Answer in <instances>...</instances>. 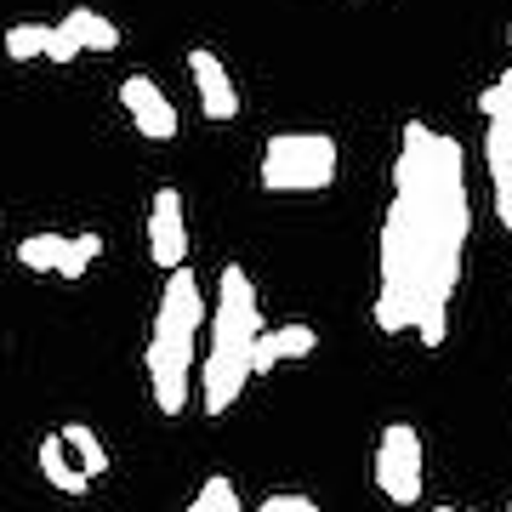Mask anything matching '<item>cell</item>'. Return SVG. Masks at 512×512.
I'll use <instances>...</instances> for the list:
<instances>
[{
    "label": "cell",
    "instance_id": "obj_10",
    "mask_svg": "<svg viewBox=\"0 0 512 512\" xmlns=\"http://www.w3.org/2000/svg\"><path fill=\"white\" fill-rule=\"evenodd\" d=\"M319 348V330L313 325H262V336L251 342V376H268L274 365H285V359H308V353Z\"/></svg>",
    "mask_w": 512,
    "mask_h": 512
},
{
    "label": "cell",
    "instance_id": "obj_2",
    "mask_svg": "<svg viewBox=\"0 0 512 512\" xmlns=\"http://www.w3.org/2000/svg\"><path fill=\"white\" fill-rule=\"evenodd\" d=\"M262 336V302H256L251 274L228 262L217 279V302L205 313V353H200V404L205 416L234 410L251 376V342Z\"/></svg>",
    "mask_w": 512,
    "mask_h": 512
},
{
    "label": "cell",
    "instance_id": "obj_4",
    "mask_svg": "<svg viewBox=\"0 0 512 512\" xmlns=\"http://www.w3.org/2000/svg\"><path fill=\"white\" fill-rule=\"evenodd\" d=\"M342 171V148L325 131H274L262 143V165H256V183L268 194H319L336 183Z\"/></svg>",
    "mask_w": 512,
    "mask_h": 512
},
{
    "label": "cell",
    "instance_id": "obj_20",
    "mask_svg": "<svg viewBox=\"0 0 512 512\" xmlns=\"http://www.w3.org/2000/svg\"><path fill=\"white\" fill-rule=\"evenodd\" d=\"M256 512H325V507H319L313 495H268Z\"/></svg>",
    "mask_w": 512,
    "mask_h": 512
},
{
    "label": "cell",
    "instance_id": "obj_3",
    "mask_svg": "<svg viewBox=\"0 0 512 512\" xmlns=\"http://www.w3.org/2000/svg\"><path fill=\"white\" fill-rule=\"evenodd\" d=\"M205 302L194 268H165V291L160 308H154V325H148V393H154V410L160 416H183L188 399H194V342L205 330Z\"/></svg>",
    "mask_w": 512,
    "mask_h": 512
},
{
    "label": "cell",
    "instance_id": "obj_21",
    "mask_svg": "<svg viewBox=\"0 0 512 512\" xmlns=\"http://www.w3.org/2000/svg\"><path fill=\"white\" fill-rule=\"evenodd\" d=\"M427 512H456V507H427Z\"/></svg>",
    "mask_w": 512,
    "mask_h": 512
},
{
    "label": "cell",
    "instance_id": "obj_17",
    "mask_svg": "<svg viewBox=\"0 0 512 512\" xmlns=\"http://www.w3.org/2000/svg\"><path fill=\"white\" fill-rule=\"evenodd\" d=\"M40 46H46V23H12L6 29V57L12 63H35Z\"/></svg>",
    "mask_w": 512,
    "mask_h": 512
},
{
    "label": "cell",
    "instance_id": "obj_23",
    "mask_svg": "<svg viewBox=\"0 0 512 512\" xmlns=\"http://www.w3.org/2000/svg\"><path fill=\"white\" fill-rule=\"evenodd\" d=\"M456 512H461V507H456ZM467 512H473V507H467Z\"/></svg>",
    "mask_w": 512,
    "mask_h": 512
},
{
    "label": "cell",
    "instance_id": "obj_16",
    "mask_svg": "<svg viewBox=\"0 0 512 512\" xmlns=\"http://www.w3.org/2000/svg\"><path fill=\"white\" fill-rule=\"evenodd\" d=\"M183 512H239V490H234V478H205L200 484V495L188 501Z\"/></svg>",
    "mask_w": 512,
    "mask_h": 512
},
{
    "label": "cell",
    "instance_id": "obj_15",
    "mask_svg": "<svg viewBox=\"0 0 512 512\" xmlns=\"http://www.w3.org/2000/svg\"><path fill=\"white\" fill-rule=\"evenodd\" d=\"M97 256H103V234H69L63 256H57V279H80Z\"/></svg>",
    "mask_w": 512,
    "mask_h": 512
},
{
    "label": "cell",
    "instance_id": "obj_12",
    "mask_svg": "<svg viewBox=\"0 0 512 512\" xmlns=\"http://www.w3.org/2000/svg\"><path fill=\"white\" fill-rule=\"evenodd\" d=\"M57 439H63V450L74 456V467H80L86 478L109 473V450H103V439H97L86 421H63V427H57Z\"/></svg>",
    "mask_w": 512,
    "mask_h": 512
},
{
    "label": "cell",
    "instance_id": "obj_8",
    "mask_svg": "<svg viewBox=\"0 0 512 512\" xmlns=\"http://www.w3.org/2000/svg\"><path fill=\"white\" fill-rule=\"evenodd\" d=\"M188 74H194V92H200V114L205 120H234L239 114V86H234V74L222 69V57L211 52V46H194L188 52Z\"/></svg>",
    "mask_w": 512,
    "mask_h": 512
},
{
    "label": "cell",
    "instance_id": "obj_14",
    "mask_svg": "<svg viewBox=\"0 0 512 512\" xmlns=\"http://www.w3.org/2000/svg\"><path fill=\"white\" fill-rule=\"evenodd\" d=\"M63 239H69V234H29V239H18V245H12V256H18L29 274H57Z\"/></svg>",
    "mask_w": 512,
    "mask_h": 512
},
{
    "label": "cell",
    "instance_id": "obj_6",
    "mask_svg": "<svg viewBox=\"0 0 512 512\" xmlns=\"http://www.w3.org/2000/svg\"><path fill=\"white\" fill-rule=\"evenodd\" d=\"M148 262L154 268H183L188 262V217H183V194L165 183L148 200Z\"/></svg>",
    "mask_w": 512,
    "mask_h": 512
},
{
    "label": "cell",
    "instance_id": "obj_7",
    "mask_svg": "<svg viewBox=\"0 0 512 512\" xmlns=\"http://www.w3.org/2000/svg\"><path fill=\"white\" fill-rule=\"evenodd\" d=\"M120 103H126L131 126L143 131L148 143H171V137L183 131V120H177V109H171V97H165L160 80H148V74H126V80H120Z\"/></svg>",
    "mask_w": 512,
    "mask_h": 512
},
{
    "label": "cell",
    "instance_id": "obj_13",
    "mask_svg": "<svg viewBox=\"0 0 512 512\" xmlns=\"http://www.w3.org/2000/svg\"><path fill=\"white\" fill-rule=\"evenodd\" d=\"M57 23L80 40V52H114V46H120V29H114L103 12H92V6H74V12H63Z\"/></svg>",
    "mask_w": 512,
    "mask_h": 512
},
{
    "label": "cell",
    "instance_id": "obj_9",
    "mask_svg": "<svg viewBox=\"0 0 512 512\" xmlns=\"http://www.w3.org/2000/svg\"><path fill=\"white\" fill-rule=\"evenodd\" d=\"M484 165H490V188H495V217L512 234V114L484 120Z\"/></svg>",
    "mask_w": 512,
    "mask_h": 512
},
{
    "label": "cell",
    "instance_id": "obj_19",
    "mask_svg": "<svg viewBox=\"0 0 512 512\" xmlns=\"http://www.w3.org/2000/svg\"><path fill=\"white\" fill-rule=\"evenodd\" d=\"M478 114H484V120H490V114H512V69H501V80L478 92Z\"/></svg>",
    "mask_w": 512,
    "mask_h": 512
},
{
    "label": "cell",
    "instance_id": "obj_11",
    "mask_svg": "<svg viewBox=\"0 0 512 512\" xmlns=\"http://www.w3.org/2000/svg\"><path fill=\"white\" fill-rule=\"evenodd\" d=\"M40 478H46L57 495H86V490H92V478L69 461V450H63V439H57V433H46V439H40Z\"/></svg>",
    "mask_w": 512,
    "mask_h": 512
},
{
    "label": "cell",
    "instance_id": "obj_22",
    "mask_svg": "<svg viewBox=\"0 0 512 512\" xmlns=\"http://www.w3.org/2000/svg\"><path fill=\"white\" fill-rule=\"evenodd\" d=\"M507 512H512V495H507Z\"/></svg>",
    "mask_w": 512,
    "mask_h": 512
},
{
    "label": "cell",
    "instance_id": "obj_18",
    "mask_svg": "<svg viewBox=\"0 0 512 512\" xmlns=\"http://www.w3.org/2000/svg\"><path fill=\"white\" fill-rule=\"evenodd\" d=\"M40 57L63 69V63H74V57H80V40H74L63 23H46V46H40Z\"/></svg>",
    "mask_w": 512,
    "mask_h": 512
},
{
    "label": "cell",
    "instance_id": "obj_5",
    "mask_svg": "<svg viewBox=\"0 0 512 512\" xmlns=\"http://www.w3.org/2000/svg\"><path fill=\"white\" fill-rule=\"evenodd\" d=\"M421 473H427V450L410 421H387L376 439V490L393 507H416L421 501Z\"/></svg>",
    "mask_w": 512,
    "mask_h": 512
},
{
    "label": "cell",
    "instance_id": "obj_1",
    "mask_svg": "<svg viewBox=\"0 0 512 512\" xmlns=\"http://www.w3.org/2000/svg\"><path fill=\"white\" fill-rule=\"evenodd\" d=\"M467 234H473V205H467L461 143L421 120H404L393 200L376 234V308H370L376 330L387 336L416 330L421 348H444Z\"/></svg>",
    "mask_w": 512,
    "mask_h": 512
}]
</instances>
